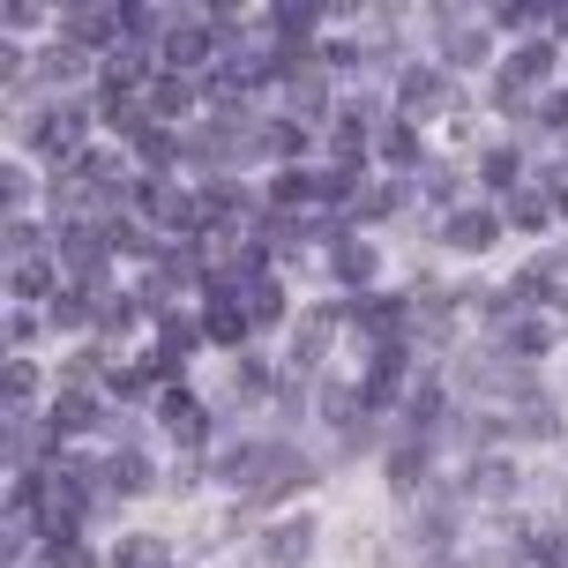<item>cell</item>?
Masks as SVG:
<instances>
[{
    "instance_id": "obj_1",
    "label": "cell",
    "mask_w": 568,
    "mask_h": 568,
    "mask_svg": "<svg viewBox=\"0 0 568 568\" xmlns=\"http://www.w3.org/2000/svg\"><path fill=\"white\" fill-rule=\"evenodd\" d=\"M225 479L247 486V494H300V486H314V464L300 449H232L225 456Z\"/></svg>"
},
{
    "instance_id": "obj_2",
    "label": "cell",
    "mask_w": 568,
    "mask_h": 568,
    "mask_svg": "<svg viewBox=\"0 0 568 568\" xmlns=\"http://www.w3.org/2000/svg\"><path fill=\"white\" fill-rule=\"evenodd\" d=\"M456 374H464V389H486V397H516V412L546 397L539 382L516 367V359H501V352H464V367H456Z\"/></svg>"
},
{
    "instance_id": "obj_3",
    "label": "cell",
    "mask_w": 568,
    "mask_h": 568,
    "mask_svg": "<svg viewBox=\"0 0 568 568\" xmlns=\"http://www.w3.org/2000/svg\"><path fill=\"white\" fill-rule=\"evenodd\" d=\"M53 247H60V262H68L75 277H90V284H98V262H105V247H113V232L98 225V217H68Z\"/></svg>"
},
{
    "instance_id": "obj_4",
    "label": "cell",
    "mask_w": 568,
    "mask_h": 568,
    "mask_svg": "<svg viewBox=\"0 0 568 568\" xmlns=\"http://www.w3.org/2000/svg\"><path fill=\"white\" fill-rule=\"evenodd\" d=\"M546 75H554V45H546V38H524V53L509 60V68H501V83H494V98H501V105H524V90H539Z\"/></svg>"
},
{
    "instance_id": "obj_5",
    "label": "cell",
    "mask_w": 568,
    "mask_h": 568,
    "mask_svg": "<svg viewBox=\"0 0 568 568\" xmlns=\"http://www.w3.org/2000/svg\"><path fill=\"white\" fill-rule=\"evenodd\" d=\"M83 128H90L83 105H60V113L30 120V142H38L45 158H83Z\"/></svg>"
},
{
    "instance_id": "obj_6",
    "label": "cell",
    "mask_w": 568,
    "mask_h": 568,
    "mask_svg": "<svg viewBox=\"0 0 568 568\" xmlns=\"http://www.w3.org/2000/svg\"><path fill=\"white\" fill-rule=\"evenodd\" d=\"M404 113L412 120L449 113V75H442V68H404Z\"/></svg>"
},
{
    "instance_id": "obj_7",
    "label": "cell",
    "mask_w": 568,
    "mask_h": 568,
    "mask_svg": "<svg viewBox=\"0 0 568 568\" xmlns=\"http://www.w3.org/2000/svg\"><path fill=\"white\" fill-rule=\"evenodd\" d=\"M494 232H501V217H486V210H456L449 225H442V240L464 247V255H486V247H494Z\"/></svg>"
},
{
    "instance_id": "obj_8",
    "label": "cell",
    "mask_w": 568,
    "mask_h": 568,
    "mask_svg": "<svg viewBox=\"0 0 568 568\" xmlns=\"http://www.w3.org/2000/svg\"><path fill=\"white\" fill-rule=\"evenodd\" d=\"M329 329H337V314L314 307L300 329H292V367H322V352H329Z\"/></svg>"
},
{
    "instance_id": "obj_9",
    "label": "cell",
    "mask_w": 568,
    "mask_h": 568,
    "mask_svg": "<svg viewBox=\"0 0 568 568\" xmlns=\"http://www.w3.org/2000/svg\"><path fill=\"white\" fill-rule=\"evenodd\" d=\"M83 75H90L83 45H53V53H38V83H45V90H68V83H83Z\"/></svg>"
},
{
    "instance_id": "obj_10",
    "label": "cell",
    "mask_w": 568,
    "mask_h": 568,
    "mask_svg": "<svg viewBox=\"0 0 568 568\" xmlns=\"http://www.w3.org/2000/svg\"><path fill=\"white\" fill-rule=\"evenodd\" d=\"M165 426H172V442H180V449H202V442H210V419L187 404V389H165Z\"/></svg>"
},
{
    "instance_id": "obj_11",
    "label": "cell",
    "mask_w": 568,
    "mask_h": 568,
    "mask_svg": "<svg viewBox=\"0 0 568 568\" xmlns=\"http://www.w3.org/2000/svg\"><path fill=\"white\" fill-rule=\"evenodd\" d=\"M307 546H314V524H307V516H292V524H277V531L262 539V554H270L277 568H300V561H307Z\"/></svg>"
},
{
    "instance_id": "obj_12",
    "label": "cell",
    "mask_w": 568,
    "mask_h": 568,
    "mask_svg": "<svg viewBox=\"0 0 568 568\" xmlns=\"http://www.w3.org/2000/svg\"><path fill=\"white\" fill-rule=\"evenodd\" d=\"M284 98H292V113H300V120H314V113H322V98H329L322 68H307V60H300V68H284Z\"/></svg>"
},
{
    "instance_id": "obj_13",
    "label": "cell",
    "mask_w": 568,
    "mask_h": 568,
    "mask_svg": "<svg viewBox=\"0 0 568 568\" xmlns=\"http://www.w3.org/2000/svg\"><path fill=\"white\" fill-rule=\"evenodd\" d=\"M442 30H449V38H442V60H449V68H479L486 60V38L456 23V8H442Z\"/></svg>"
},
{
    "instance_id": "obj_14",
    "label": "cell",
    "mask_w": 568,
    "mask_h": 568,
    "mask_svg": "<svg viewBox=\"0 0 568 568\" xmlns=\"http://www.w3.org/2000/svg\"><path fill=\"white\" fill-rule=\"evenodd\" d=\"M120 30V8H68V38L75 45H105Z\"/></svg>"
},
{
    "instance_id": "obj_15",
    "label": "cell",
    "mask_w": 568,
    "mask_h": 568,
    "mask_svg": "<svg viewBox=\"0 0 568 568\" xmlns=\"http://www.w3.org/2000/svg\"><path fill=\"white\" fill-rule=\"evenodd\" d=\"M150 217H165L172 232H195L202 225V202H187L180 187H150Z\"/></svg>"
},
{
    "instance_id": "obj_16",
    "label": "cell",
    "mask_w": 568,
    "mask_h": 568,
    "mask_svg": "<svg viewBox=\"0 0 568 568\" xmlns=\"http://www.w3.org/2000/svg\"><path fill=\"white\" fill-rule=\"evenodd\" d=\"M165 60H172V68H195V60H210V30H202V23H172V30H165Z\"/></svg>"
},
{
    "instance_id": "obj_17",
    "label": "cell",
    "mask_w": 568,
    "mask_h": 568,
    "mask_svg": "<svg viewBox=\"0 0 568 568\" xmlns=\"http://www.w3.org/2000/svg\"><path fill=\"white\" fill-rule=\"evenodd\" d=\"M546 217H554V210H546L539 187H516L509 210H501V225H516V232H546Z\"/></svg>"
},
{
    "instance_id": "obj_18",
    "label": "cell",
    "mask_w": 568,
    "mask_h": 568,
    "mask_svg": "<svg viewBox=\"0 0 568 568\" xmlns=\"http://www.w3.org/2000/svg\"><path fill=\"white\" fill-rule=\"evenodd\" d=\"M240 314H247V322H277V314H284L277 277H247V292H240Z\"/></svg>"
},
{
    "instance_id": "obj_19",
    "label": "cell",
    "mask_w": 568,
    "mask_h": 568,
    "mask_svg": "<svg viewBox=\"0 0 568 568\" xmlns=\"http://www.w3.org/2000/svg\"><path fill=\"white\" fill-rule=\"evenodd\" d=\"M202 337H217V344H240L247 337V314L232 307L225 292H217V300H210V322H202Z\"/></svg>"
},
{
    "instance_id": "obj_20",
    "label": "cell",
    "mask_w": 568,
    "mask_h": 568,
    "mask_svg": "<svg viewBox=\"0 0 568 568\" xmlns=\"http://www.w3.org/2000/svg\"><path fill=\"white\" fill-rule=\"evenodd\" d=\"M45 314H53L60 329H83L90 314H98V292H53V300H45Z\"/></svg>"
},
{
    "instance_id": "obj_21",
    "label": "cell",
    "mask_w": 568,
    "mask_h": 568,
    "mask_svg": "<svg viewBox=\"0 0 568 568\" xmlns=\"http://www.w3.org/2000/svg\"><path fill=\"white\" fill-rule=\"evenodd\" d=\"M105 486H113V494H150V464L120 449L113 464H105Z\"/></svg>"
},
{
    "instance_id": "obj_22",
    "label": "cell",
    "mask_w": 568,
    "mask_h": 568,
    "mask_svg": "<svg viewBox=\"0 0 568 568\" xmlns=\"http://www.w3.org/2000/svg\"><path fill=\"white\" fill-rule=\"evenodd\" d=\"M240 217H247V195L240 187H210L202 195V225H240Z\"/></svg>"
},
{
    "instance_id": "obj_23",
    "label": "cell",
    "mask_w": 568,
    "mask_h": 568,
    "mask_svg": "<svg viewBox=\"0 0 568 568\" xmlns=\"http://www.w3.org/2000/svg\"><path fill=\"white\" fill-rule=\"evenodd\" d=\"M142 83V45L128 38V45H113V60H105V90H135Z\"/></svg>"
},
{
    "instance_id": "obj_24",
    "label": "cell",
    "mask_w": 568,
    "mask_h": 568,
    "mask_svg": "<svg viewBox=\"0 0 568 568\" xmlns=\"http://www.w3.org/2000/svg\"><path fill=\"white\" fill-rule=\"evenodd\" d=\"M53 426H60V434H90V426H98V397H83V389H75V397H60L53 404Z\"/></svg>"
},
{
    "instance_id": "obj_25",
    "label": "cell",
    "mask_w": 568,
    "mask_h": 568,
    "mask_svg": "<svg viewBox=\"0 0 568 568\" xmlns=\"http://www.w3.org/2000/svg\"><path fill=\"white\" fill-rule=\"evenodd\" d=\"M8 284H16V300H38V292L53 300V270H45V255L38 262H8Z\"/></svg>"
},
{
    "instance_id": "obj_26",
    "label": "cell",
    "mask_w": 568,
    "mask_h": 568,
    "mask_svg": "<svg viewBox=\"0 0 568 568\" xmlns=\"http://www.w3.org/2000/svg\"><path fill=\"white\" fill-rule=\"evenodd\" d=\"M113 568H165V539H142V531H135V539H120Z\"/></svg>"
},
{
    "instance_id": "obj_27",
    "label": "cell",
    "mask_w": 568,
    "mask_h": 568,
    "mask_svg": "<svg viewBox=\"0 0 568 568\" xmlns=\"http://www.w3.org/2000/svg\"><path fill=\"white\" fill-rule=\"evenodd\" d=\"M329 158H337V172H344V180L359 172V158H367V142H359V128H352V120H337V128H329Z\"/></svg>"
},
{
    "instance_id": "obj_28",
    "label": "cell",
    "mask_w": 568,
    "mask_h": 568,
    "mask_svg": "<svg viewBox=\"0 0 568 568\" xmlns=\"http://www.w3.org/2000/svg\"><path fill=\"white\" fill-rule=\"evenodd\" d=\"M0 240H8V262H38V255H45V232L30 225V217H8Z\"/></svg>"
},
{
    "instance_id": "obj_29",
    "label": "cell",
    "mask_w": 568,
    "mask_h": 568,
    "mask_svg": "<svg viewBox=\"0 0 568 568\" xmlns=\"http://www.w3.org/2000/svg\"><path fill=\"white\" fill-rule=\"evenodd\" d=\"M142 98H150V113H180V105H187L195 90H187V75H172V68H165V75H158V83L142 90Z\"/></svg>"
},
{
    "instance_id": "obj_30",
    "label": "cell",
    "mask_w": 568,
    "mask_h": 568,
    "mask_svg": "<svg viewBox=\"0 0 568 568\" xmlns=\"http://www.w3.org/2000/svg\"><path fill=\"white\" fill-rule=\"evenodd\" d=\"M426 479V449L419 442H397V449H389V486H419Z\"/></svg>"
},
{
    "instance_id": "obj_31",
    "label": "cell",
    "mask_w": 568,
    "mask_h": 568,
    "mask_svg": "<svg viewBox=\"0 0 568 568\" xmlns=\"http://www.w3.org/2000/svg\"><path fill=\"white\" fill-rule=\"evenodd\" d=\"M464 486L494 501V494H509V486H516V471H509V464H501V456H486V464H471V479H464Z\"/></svg>"
},
{
    "instance_id": "obj_32",
    "label": "cell",
    "mask_w": 568,
    "mask_h": 568,
    "mask_svg": "<svg viewBox=\"0 0 568 568\" xmlns=\"http://www.w3.org/2000/svg\"><path fill=\"white\" fill-rule=\"evenodd\" d=\"M442 539H449V501H426L412 516V546H442Z\"/></svg>"
},
{
    "instance_id": "obj_33",
    "label": "cell",
    "mask_w": 568,
    "mask_h": 568,
    "mask_svg": "<svg viewBox=\"0 0 568 568\" xmlns=\"http://www.w3.org/2000/svg\"><path fill=\"white\" fill-rule=\"evenodd\" d=\"M262 150H270V158H300V150H307V128H300V120H277V128H262Z\"/></svg>"
},
{
    "instance_id": "obj_34",
    "label": "cell",
    "mask_w": 568,
    "mask_h": 568,
    "mask_svg": "<svg viewBox=\"0 0 568 568\" xmlns=\"http://www.w3.org/2000/svg\"><path fill=\"white\" fill-rule=\"evenodd\" d=\"M113 128H120V135H150V98H113Z\"/></svg>"
},
{
    "instance_id": "obj_35",
    "label": "cell",
    "mask_w": 568,
    "mask_h": 568,
    "mask_svg": "<svg viewBox=\"0 0 568 568\" xmlns=\"http://www.w3.org/2000/svg\"><path fill=\"white\" fill-rule=\"evenodd\" d=\"M337 277L344 284H367L374 277V255L359 247V240H337Z\"/></svg>"
},
{
    "instance_id": "obj_36",
    "label": "cell",
    "mask_w": 568,
    "mask_h": 568,
    "mask_svg": "<svg viewBox=\"0 0 568 568\" xmlns=\"http://www.w3.org/2000/svg\"><path fill=\"white\" fill-rule=\"evenodd\" d=\"M38 449L53 456V434H38V426L16 419V434H8V456H16V464H38Z\"/></svg>"
},
{
    "instance_id": "obj_37",
    "label": "cell",
    "mask_w": 568,
    "mask_h": 568,
    "mask_svg": "<svg viewBox=\"0 0 568 568\" xmlns=\"http://www.w3.org/2000/svg\"><path fill=\"white\" fill-rule=\"evenodd\" d=\"M38 397V367H30V359H16V367H8V412H16V419H23V404Z\"/></svg>"
},
{
    "instance_id": "obj_38",
    "label": "cell",
    "mask_w": 568,
    "mask_h": 568,
    "mask_svg": "<svg viewBox=\"0 0 568 568\" xmlns=\"http://www.w3.org/2000/svg\"><path fill=\"white\" fill-rule=\"evenodd\" d=\"M524 554H531L539 568H568V539H561V531H539V539L524 546Z\"/></svg>"
},
{
    "instance_id": "obj_39",
    "label": "cell",
    "mask_w": 568,
    "mask_h": 568,
    "mask_svg": "<svg viewBox=\"0 0 568 568\" xmlns=\"http://www.w3.org/2000/svg\"><path fill=\"white\" fill-rule=\"evenodd\" d=\"M45 568H98V561H90V546H75V539H45Z\"/></svg>"
},
{
    "instance_id": "obj_40",
    "label": "cell",
    "mask_w": 568,
    "mask_h": 568,
    "mask_svg": "<svg viewBox=\"0 0 568 568\" xmlns=\"http://www.w3.org/2000/svg\"><path fill=\"white\" fill-rule=\"evenodd\" d=\"M382 150H389V165H419V135H412V128H389V135H382Z\"/></svg>"
},
{
    "instance_id": "obj_41",
    "label": "cell",
    "mask_w": 568,
    "mask_h": 568,
    "mask_svg": "<svg viewBox=\"0 0 568 568\" xmlns=\"http://www.w3.org/2000/svg\"><path fill=\"white\" fill-rule=\"evenodd\" d=\"M479 172L494 180V187H509V195H516V150H486V158H479Z\"/></svg>"
},
{
    "instance_id": "obj_42",
    "label": "cell",
    "mask_w": 568,
    "mask_h": 568,
    "mask_svg": "<svg viewBox=\"0 0 568 568\" xmlns=\"http://www.w3.org/2000/svg\"><path fill=\"white\" fill-rule=\"evenodd\" d=\"M554 426H561V419H554V404H524V412H516V434H554Z\"/></svg>"
},
{
    "instance_id": "obj_43",
    "label": "cell",
    "mask_w": 568,
    "mask_h": 568,
    "mask_svg": "<svg viewBox=\"0 0 568 568\" xmlns=\"http://www.w3.org/2000/svg\"><path fill=\"white\" fill-rule=\"evenodd\" d=\"M158 337H165V359H180V352L195 344V322H180V314H165V329H158Z\"/></svg>"
},
{
    "instance_id": "obj_44",
    "label": "cell",
    "mask_w": 568,
    "mask_h": 568,
    "mask_svg": "<svg viewBox=\"0 0 568 568\" xmlns=\"http://www.w3.org/2000/svg\"><path fill=\"white\" fill-rule=\"evenodd\" d=\"M142 158L165 172V165H172V135H158V128H150V135H142Z\"/></svg>"
},
{
    "instance_id": "obj_45",
    "label": "cell",
    "mask_w": 568,
    "mask_h": 568,
    "mask_svg": "<svg viewBox=\"0 0 568 568\" xmlns=\"http://www.w3.org/2000/svg\"><path fill=\"white\" fill-rule=\"evenodd\" d=\"M389 210H397L389 187H367V195H359V217H389Z\"/></svg>"
},
{
    "instance_id": "obj_46",
    "label": "cell",
    "mask_w": 568,
    "mask_h": 568,
    "mask_svg": "<svg viewBox=\"0 0 568 568\" xmlns=\"http://www.w3.org/2000/svg\"><path fill=\"white\" fill-rule=\"evenodd\" d=\"M113 247H128V255H150V232H142V225H113Z\"/></svg>"
},
{
    "instance_id": "obj_47",
    "label": "cell",
    "mask_w": 568,
    "mask_h": 568,
    "mask_svg": "<svg viewBox=\"0 0 568 568\" xmlns=\"http://www.w3.org/2000/svg\"><path fill=\"white\" fill-rule=\"evenodd\" d=\"M412 419H419V426L442 419V389H419V397H412Z\"/></svg>"
},
{
    "instance_id": "obj_48",
    "label": "cell",
    "mask_w": 568,
    "mask_h": 568,
    "mask_svg": "<svg viewBox=\"0 0 568 568\" xmlns=\"http://www.w3.org/2000/svg\"><path fill=\"white\" fill-rule=\"evenodd\" d=\"M546 120H554V128H568V98H546Z\"/></svg>"
}]
</instances>
